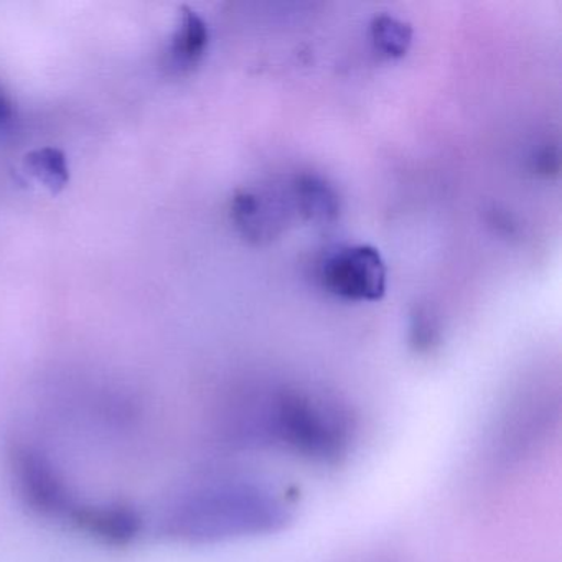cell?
Returning a JSON list of instances; mask_svg holds the SVG:
<instances>
[{
  "instance_id": "cell-1",
  "label": "cell",
  "mask_w": 562,
  "mask_h": 562,
  "mask_svg": "<svg viewBox=\"0 0 562 562\" xmlns=\"http://www.w3.org/2000/svg\"><path fill=\"white\" fill-rule=\"evenodd\" d=\"M282 519L284 506L274 493L255 483L225 482L180 499L166 531L186 541H216L271 531Z\"/></svg>"
},
{
  "instance_id": "cell-2",
  "label": "cell",
  "mask_w": 562,
  "mask_h": 562,
  "mask_svg": "<svg viewBox=\"0 0 562 562\" xmlns=\"http://www.w3.org/2000/svg\"><path fill=\"white\" fill-rule=\"evenodd\" d=\"M318 279L328 294L341 301L376 302L386 292V262L373 246H338L322 259Z\"/></svg>"
},
{
  "instance_id": "cell-3",
  "label": "cell",
  "mask_w": 562,
  "mask_h": 562,
  "mask_svg": "<svg viewBox=\"0 0 562 562\" xmlns=\"http://www.w3.org/2000/svg\"><path fill=\"white\" fill-rule=\"evenodd\" d=\"M292 210L284 195L268 190H238L229 202V218L243 238L262 245L281 235Z\"/></svg>"
},
{
  "instance_id": "cell-4",
  "label": "cell",
  "mask_w": 562,
  "mask_h": 562,
  "mask_svg": "<svg viewBox=\"0 0 562 562\" xmlns=\"http://www.w3.org/2000/svg\"><path fill=\"white\" fill-rule=\"evenodd\" d=\"M210 45V29L205 19L183 5L180 21L167 48L164 65L172 75H189L202 64Z\"/></svg>"
},
{
  "instance_id": "cell-5",
  "label": "cell",
  "mask_w": 562,
  "mask_h": 562,
  "mask_svg": "<svg viewBox=\"0 0 562 562\" xmlns=\"http://www.w3.org/2000/svg\"><path fill=\"white\" fill-rule=\"evenodd\" d=\"M292 213L315 225H330L340 216L341 202L334 186L314 173H301L288 190Z\"/></svg>"
},
{
  "instance_id": "cell-6",
  "label": "cell",
  "mask_w": 562,
  "mask_h": 562,
  "mask_svg": "<svg viewBox=\"0 0 562 562\" xmlns=\"http://www.w3.org/2000/svg\"><path fill=\"white\" fill-rule=\"evenodd\" d=\"M24 169L52 195H57L70 183L67 156L57 147H42L24 157Z\"/></svg>"
},
{
  "instance_id": "cell-7",
  "label": "cell",
  "mask_w": 562,
  "mask_h": 562,
  "mask_svg": "<svg viewBox=\"0 0 562 562\" xmlns=\"http://www.w3.org/2000/svg\"><path fill=\"white\" fill-rule=\"evenodd\" d=\"M371 44L386 58H403L413 44V29L407 22L390 14H380L370 24Z\"/></svg>"
},
{
  "instance_id": "cell-8",
  "label": "cell",
  "mask_w": 562,
  "mask_h": 562,
  "mask_svg": "<svg viewBox=\"0 0 562 562\" xmlns=\"http://www.w3.org/2000/svg\"><path fill=\"white\" fill-rule=\"evenodd\" d=\"M411 335L417 347H429L439 337V322L432 308L419 305L411 315Z\"/></svg>"
},
{
  "instance_id": "cell-9",
  "label": "cell",
  "mask_w": 562,
  "mask_h": 562,
  "mask_svg": "<svg viewBox=\"0 0 562 562\" xmlns=\"http://www.w3.org/2000/svg\"><path fill=\"white\" fill-rule=\"evenodd\" d=\"M532 170L538 176L551 177L558 176L559 172V150L558 147L546 144L544 147L535 154L531 159Z\"/></svg>"
},
{
  "instance_id": "cell-10",
  "label": "cell",
  "mask_w": 562,
  "mask_h": 562,
  "mask_svg": "<svg viewBox=\"0 0 562 562\" xmlns=\"http://www.w3.org/2000/svg\"><path fill=\"white\" fill-rule=\"evenodd\" d=\"M15 120H18V111L14 103L4 91L0 90V133L12 130Z\"/></svg>"
}]
</instances>
